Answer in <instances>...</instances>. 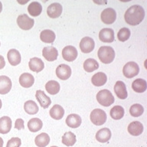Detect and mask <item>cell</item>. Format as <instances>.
I'll use <instances>...</instances> for the list:
<instances>
[{
  "label": "cell",
  "mask_w": 147,
  "mask_h": 147,
  "mask_svg": "<svg viewBox=\"0 0 147 147\" xmlns=\"http://www.w3.org/2000/svg\"><path fill=\"white\" fill-rule=\"evenodd\" d=\"M145 17L143 8L139 5H134L129 8L125 12L124 18L127 24L133 26L137 25L142 22Z\"/></svg>",
  "instance_id": "obj_1"
},
{
  "label": "cell",
  "mask_w": 147,
  "mask_h": 147,
  "mask_svg": "<svg viewBox=\"0 0 147 147\" xmlns=\"http://www.w3.org/2000/svg\"><path fill=\"white\" fill-rule=\"evenodd\" d=\"M97 56L101 62L104 64H110L115 58V51L110 46H102L99 48Z\"/></svg>",
  "instance_id": "obj_2"
},
{
  "label": "cell",
  "mask_w": 147,
  "mask_h": 147,
  "mask_svg": "<svg viewBox=\"0 0 147 147\" xmlns=\"http://www.w3.org/2000/svg\"><path fill=\"white\" fill-rule=\"evenodd\" d=\"M96 100L100 105L103 107H110L114 103V96L109 90H102L96 94Z\"/></svg>",
  "instance_id": "obj_3"
},
{
  "label": "cell",
  "mask_w": 147,
  "mask_h": 147,
  "mask_svg": "<svg viewBox=\"0 0 147 147\" xmlns=\"http://www.w3.org/2000/svg\"><path fill=\"white\" fill-rule=\"evenodd\" d=\"M90 117L92 123L96 126H101L105 123L107 118L105 111L101 109H95L92 110Z\"/></svg>",
  "instance_id": "obj_4"
},
{
  "label": "cell",
  "mask_w": 147,
  "mask_h": 147,
  "mask_svg": "<svg viewBox=\"0 0 147 147\" xmlns=\"http://www.w3.org/2000/svg\"><path fill=\"white\" fill-rule=\"evenodd\" d=\"M140 72V67L136 63L130 61L126 63L123 68V75L127 78H133L136 76Z\"/></svg>",
  "instance_id": "obj_5"
},
{
  "label": "cell",
  "mask_w": 147,
  "mask_h": 147,
  "mask_svg": "<svg viewBox=\"0 0 147 147\" xmlns=\"http://www.w3.org/2000/svg\"><path fill=\"white\" fill-rule=\"evenodd\" d=\"M101 20L106 25L113 24L117 18V12L112 8H107L101 12Z\"/></svg>",
  "instance_id": "obj_6"
},
{
  "label": "cell",
  "mask_w": 147,
  "mask_h": 147,
  "mask_svg": "<svg viewBox=\"0 0 147 147\" xmlns=\"http://www.w3.org/2000/svg\"><path fill=\"white\" fill-rule=\"evenodd\" d=\"M34 19L29 18L28 15L23 14L17 18V24L22 30H29L34 26Z\"/></svg>",
  "instance_id": "obj_7"
},
{
  "label": "cell",
  "mask_w": 147,
  "mask_h": 147,
  "mask_svg": "<svg viewBox=\"0 0 147 147\" xmlns=\"http://www.w3.org/2000/svg\"><path fill=\"white\" fill-rule=\"evenodd\" d=\"M78 55V51H77V49L74 46H66L62 50V57L67 61H74L77 58Z\"/></svg>",
  "instance_id": "obj_8"
},
{
  "label": "cell",
  "mask_w": 147,
  "mask_h": 147,
  "mask_svg": "<svg viewBox=\"0 0 147 147\" xmlns=\"http://www.w3.org/2000/svg\"><path fill=\"white\" fill-rule=\"evenodd\" d=\"M94 47H95V43H94V39L90 37L83 38L80 42V51L85 54L91 52L94 49Z\"/></svg>",
  "instance_id": "obj_9"
},
{
  "label": "cell",
  "mask_w": 147,
  "mask_h": 147,
  "mask_svg": "<svg viewBox=\"0 0 147 147\" xmlns=\"http://www.w3.org/2000/svg\"><path fill=\"white\" fill-rule=\"evenodd\" d=\"M56 75L61 80H67L71 75V68L67 64H60L56 68Z\"/></svg>",
  "instance_id": "obj_10"
},
{
  "label": "cell",
  "mask_w": 147,
  "mask_h": 147,
  "mask_svg": "<svg viewBox=\"0 0 147 147\" xmlns=\"http://www.w3.org/2000/svg\"><path fill=\"white\" fill-rule=\"evenodd\" d=\"M99 38L105 43H111L114 41V32L111 28H103L99 33Z\"/></svg>",
  "instance_id": "obj_11"
},
{
  "label": "cell",
  "mask_w": 147,
  "mask_h": 147,
  "mask_svg": "<svg viewBox=\"0 0 147 147\" xmlns=\"http://www.w3.org/2000/svg\"><path fill=\"white\" fill-rule=\"evenodd\" d=\"M62 13V6L61 5L57 2H55L51 4L48 7L47 9V14L48 16L51 18H58Z\"/></svg>",
  "instance_id": "obj_12"
},
{
  "label": "cell",
  "mask_w": 147,
  "mask_h": 147,
  "mask_svg": "<svg viewBox=\"0 0 147 147\" xmlns=\"http://www.w3.org/2000/svg\"><path fill=\"white\" fill-rule=\"evenodd\" d=\"M42 55L48 61H54L57 58L58 51L55 47H45L42 51Z\"/></svg>",
  "instance_id": "obj_13"
},
{
  "label": "cell",
  "mask_w": 147,
  "mask_h": 147,
  "mask_svg": "<svg viewBox=\"0 0 147 147\" xmlns=\"http://www.w3.org/2000/svg\"><path fill=\"white\" fill-rule=\"evenodd\" d=\"M11 80L6 76H0V94H8L11 89Z\"/></svg>",
  "instance_id": "obj_14"
},
{
  "label": "cell",
  "mask_w": 147,
  "mask_h": 147,
  "mask_svg": "<svg viewBox=\"0 0 147 147\" xmlns=\"http://www.w3.org/2000/svg\"><path fill=\"white\" fill-rule=\"evenodd\" d=\"M35 96H36L37 100L38 101L39 104L41 105V107H43L44 109L48 108L51 103V100L50 97H48L45 92L38 90H37L36 94H35Z\"/></svg>",
  "instance_id": "obj_15"
},
{
  "label": "cell",
  "mask_w": 147,
  "mask_h": 147,
  "mask_svg": "<svg viewBox=\"0 0 147 147\" xmlns=\"http://www.w3.org/2000/svg\"><path fill=\"white\" fill-rule=\"evenodd\" d=\"M114 92L117 94V96L118 98L124 100L128 96L127 90H126V84L123 81H117L114 86Z\"/></svg>",
  "instance_id": "obj_16"
},
{
  "label": "cell",
  "mask_w": 147,
  "mask_h": 147,
  "mask_svg": "<svg viewBox=\"0 0 147 147\" xmlns=\"http://www.w3.org/2000/svg\"><path fill=\"white\" fill-rule=\"evenodd\" d=\"M7 58H8L9 64L12 66H16V65L20 64L21 60H22L20 53L18 52V51H17L16 49L9 50L8 54H7Z\"/></svg>",
  "instance_id": "obj_17"
},
{
  "label": "cell",
  "mask_w": 147,
  "mask_h": 147,
  "mask_svg": "<svg viewBox=\"0 0 147 147\" xmlns=\"http://www.w3.org/2000/svg\"><path fill=\"white\" fill-rule=\"evenodd\" d=\"M28 66L31 71L38 73L41 71L45 67V64L42 60L38 57H32L28 62Z\"/></svg>",
  "instance_id": "obj_18"
},
{
  "label": "cell",
  "mask_w": 147,
  "mask_h": 147,
  "mask_svg": "<svg viewBox=\"0 0 147 147\" xmlns=\"http://www.w3.org/2000/svg\"><path fill=\"white\" fill-rule=\"evenodd\" d=\"M128 132L130 135L135 136L141 135V133L143 132V125L139 121L132 122L129 124Z\"/></svg>",
  "instance_id": "obj_19"
},
{
  "label": "cell",
  "mask_w": 147,
  "mask_h": 147,
  "mask_svg": "<svg viewBox=\"0 0 147 147\" xmlns=\"http://www.w3.org/2000/svg\"><path fill=\"white\" fill-rule=\"evenodd\" d=\"M34 77L28 73H24L19 77V84L21 86L25 88L31 87L34 84Z\"/></svg>",
  "instance_id": "obj_20"
},
{
  "label": "cell",
  "mask_w": 147,
  "mask_h": 147,
  "mask_svg": "<svg viewBox=\"0 0 147 147\" xmlns=\"http://www.w3.org/2000/svg\"><path fill=\"white\" fill-rule=\"evenodd\" d=\"M81 122L82 120L80 116L78 114H74V113L68 115L66 118L67 125L71 128H78L80 126Z\"/></svg>",
  "instance_id": "obj_21"
},
{
  "label": "cell",
  "mask_w": 147,
  "mask_h": 147,
  "mask_svg": "<svg viewBox=\"0 0 147 147\" xmlns=\"http://www.w3.org/2000/svg\"><path fill=\"white\" fill-rule=\"evenodd\" d=\"M107 77L103 72H98L95 74L91 78L92 84L96 87H101L107 83Z\"/></svg>",
  "instance_id": "obj_22"
},
{
  "label": "cell",
  "mask_w": 147,
  "mask_h": 147,
  "mask_svg": "<svg viewBox=\"0 0 147 147\" xmlns=\"http://www.w3.org/2000/svg\"><path fill=\"white\" fill-rule=\"evenodd\" d=\"M111 137V132L108 128L100 129L96 133V140L100 142H107Z\"/></svg>",
  "instance_id": "obj_23"
},
{
  "label": "cell",
  "mask_w": 147,
  "mask_h": 147,
  "mask_svg": "<svg viewBox=\"0 0 147 147\" xmlns=\"http://www.w3.org/2000/svg\"><path fill=\"white\" fill-rule=\"evenodd\" d=\"M11 129V119L9 117H2L0 118V133L6 134Z\"/></svg>",
  "instance_id": "obj_24"
},
{
  "label": "cell",
  "mask_w": 147,
  "mask_h": 147,
  "mask_svg": "<svg viewBox=\"0 0 147 147\" xmlns=\"http://www.w3.org/2000/svg\"><path fill=\"white\" fill-rule=\"evenodd\" d=\"M132 88L136 93H143L147 88L146 81L143 79H136L132 84Z\"/></svg>",
  "instance_id": "obj_25"
},
{
  "label": "cell",
  "mask_w": 147,
  "mask_h": 147,
  "mask_svg": "<svg viewBox=\"0 0 147 147\" xmlns=\"http://www.w3.org/2000/svg\"><path fill=\"white\" fill-rule=\"evenodd\" d=\"M55 33L51 30H44L40 34V38L44 43H53L55 40Z\"/></svg>",
  "instance_id": "obj_26"
},
{
  "label": "cell",
  "mask_w": 147,
  "mask_h": 147,
  "mask_svg": "<svg viewBox=\"0 0 147 147\" xmlns=\"http://www.w3.org/2000/svg\"><path fill=\"white\" fill-rule=\"evenodd\" d=\"M28 11L32 16L36 17L41 15L42 11V6L39 2H32L28 6Z\"/></svg>",
  "instance_id": "obj_27"
},
{
  "label": "cell",
  "mask_w": 147,
  "mask_h": 147,
  "mask_svg": "<svg viewBox=\"0 0 147 147\" xmlns=\"http://www.w3.org/2000/svg\"><path fill=\"white\" fill-rule=\"evenodd\" d=\"M34 142L38 147H45L50 142V137L47 133H42L35 137Z\"/></svg>",
  "instance_id": "obj_28"
},
{
  "label": "cell",
  "mask_w": 147,
  "mask_h": 147,
  "mask_svg": "<svg viewBox=\"0 0 147 147\" xmlns=\"http://www.w3.org/2000/svg\"><path fill=\"white\" fill-rule=\"evenodd\" d=\"M42 126H43V123L38 118H32L28 123V129L32 133H35V132L41 130Z\"/></svg>",
  "instance_id": "obj_29"
},
{
  "label": "cell",
  "mask_w": 147,
  "mask_h": 147,
  "mask_svg": "<svg viewBox=\"0 0 147 147\" xmlns=\"http://www.w3.org/2000/svg\"><path fill=\"white\" fill-rule=\"evenodd\" d=\"M64 115V110L61 106L55 104L50 110V116L51 118L55 119H61L63 118Z\"/></svg>",
  "instance_id": "obj_30"
},
{
  "label": "cell",
  "mask_w": 147,
  "mask_h": 147,
  "mask_svg": "<svg viewBox=\"0 0 147 147\" xmlns=\"http://www.w3.org/2000/svg\"><path fill=\"white\" fill-rule=\"evenodd\" d=\"M60 84L56 80H49L45 85V89L48 94L51 95H55L60 91Z\"/></svg>",
  "instance_id": "obj_31"
},
{
  "label": "cell",
  "mask_w": 147,
  "mask_h": 147,
  "mask_svg": "<svg viewBox=\"0 0 147 147\" xmlns=\"http://www.w3.org/2000/svg\"><path fill=\"white\" fill-rule=\"evenodd\" d=\"M99 68V64L98 62L96 61L95 59H92V58H88L84 61V69L85 71L90 73L93 71H96Z\"/></svg>",
  "instance_id": "obj_32"
},
{
  "label": "cell",
  "mask_w": 147,
  "mask_h": 147,
  "mask_svg": "<svg viewBox=\"0 0 147 147\" xmlns=\"http://www.w3.org/2000/svg\"><path fill=\"white\" fill-rule=\"evenodd\" d=\"M76 141V136L72 132H67L62 136V143L67 146H72Z\"/></svg>",
  "instance_id": "obj_33"
},
{
  "label": "cell",
  "mask_w": 147,
  "mask_h": 147,
  "mask_svg": "<svg viewBox=\"0 0 147 147\" xmlns=\"http://www.w3.org/2000/svg\"><path fill=\"white\" fill-rule=\"evenodd\" d=\"M24 109L25 112L30 115L36 114L38 112V107L37 103L33 100L26 101L24 104Z\"/></svg>",
  "instance_id": "obj_34"
},
{
  "label": "cell",
  "mask_w": 147,
  "mask_h": 147,
  "mask_svg": "<svg viewBox=\"0 0 147 147\" xmlns=\"http://www.w3.org/2000/svg\"><path fill=\"white\" fill-rule=\"evenodd\" d=\"M110 114L113 119H120L124 116V109L121 106H115L110 110Z\"/></svg>",
  "instance_id": "obj_35"
},
{
  "label": "cell",
  "mask_w": 147,
  "mask_h": 147,
  "mask_svg": "<svg viewBox=\"0 0 147 147\" xmlns=\"http://www.w3.org/2000/svg\"><path fill=\"white\" fill-rule=\"evenodd\" d=\"M144 112V108L141 104L136 103L131 106L129 109V113L132 117H139Z\"/></svg>",
  "instance_id": "obj_36"
},
{
  "label": "cell",
  "mask_w": 147,
  "mask_h": 147,
  "mask_svg": "<svg viewBox=\"0 0 147 147\" xmlns=\"http://www.w3.org/2000/svg\"><path fill=\"white\" fill-rule=\"evenodd\" d=\"M130 37V30L127 28H123L119 30L118 34H117V38L120 41H127Z\"/></svg>",
  "instance_id": "obj_37"
},
{
  "label": "cell",
  "mask_w": 147,
  "mask_h": 147,
  "mask_svg": "<svg viewBox=\"0 0 147 147\" xmlns=\"http://www.w3.org/2000/svg\"><path fill=\"white\" fill-rule=\"evenodd\" d=\"M22 141L18 137H13L8 141L6 147H20Z\"/></svg>",
  "instance_id": "obj_38"
},
{
  "label": "cell",
  "mask_w": 147,
  "mask_h": 147,
  "mask_svg": "<svg viewBox=\"0 0 147 147\" xmlns=\"http://www.w3.org/2000/svg\"><path fill=\"white\" fill-rule=\"evenodd\" d=\"M15 128L17 129H25L24 120H23L22 119H16V123H15Z\"/></svg>",
  "instance_id": "obj_39"
},
{
  "label": "cell",
  "mask_w": 147,
  "mask_h": 147,
  "mask_svg": "<svg viewBox=\"0 0 147 147\" xmlns=\"http://www.w3.org/2000/svg\"><path fill=\"white\" fill-rule=\"evenodd\" d=\"M5 65V61L4 57H2V55H0V70L2 69Z\"/></svg>",
  "instance_id": "obj_40"
},
{
  "label": "cell",
  "mask_w": 147,
  "mask_h": 147,
  "mask_svg": "<svg viewBox=\"0 0 147 147\" xmlns=\"http://www.w3.org/2000/svg\"><path fill=\"white\" fill-rule=\"evenodd\" d=\"M3 140L0 137V147H3Z\"/></svg>",
  "instance_id": "obj_41"
},
{
  "label": "cell",
  "mask_w": 147,
  "mask_h": 147,
  "mask_svg": "<svg viewBox=\"0 0 147 147\" xmlns=\"http://www.w3.org/2000/svg\"><path fill=\"white\" fill-rule=\"evenodd\" d=\"M2 2H0V12L2 11Z\"/></svg>",
  "instance_id": "obj_42"
},
{
  "label": "cell",
  "mask_w": 147,
  "mask_h": 147,
  "mask_svg": "<svg viewBox=\"0 0 147 147\" xmlns=\"http://www.w3.org/2000/svg\"><path fill=\"white\" fill-rule=\"evenodd\" d=\"M2 100H0V109H1V108H2Z\"/></svg>",
  "instance_id": "obj_43"
},
{
  "label": "cell",
  "mask_w": 147,
  "mask_h": 147,
  "mask_svg": "<svg viewBox=\"0 0 147 147\" xmlns=\"http://www.w3.org/2000/svg\"><path fill=\"white\" fill-rule=\"evenodd\" d=\"M51 147H57V146H51Z\"/></svg>",
  "instance_id": "obj_44"
},
{
  "label": "cell",
  "mask_w": 147,
  "mask_h": 147,
  "mask_svg": "<svg viewBox=\"0 0 147 147\" xmlns=\"http://www.w3.org/2000/svg\"><path fill=\"white\" fill-rule=\"evenodd\" d=\"M0 45H1V43H0Z\"/></svg>",
  "instance_id": "obj_45"
}]
</instances>
